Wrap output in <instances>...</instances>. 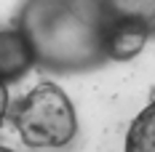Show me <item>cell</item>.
Listing matches in <instances>:
<instances>
[{
	"label": "cell",
	"instance_id": "obj_1",
	"mask_svg": "<svg viewBox=\"0 0 155 152\" xmlns=\"http://www.w3.org/2000/svg\"><path fill=\"white\" fill-rule=\"evenodd\" d=\"M110 19L96 0H27L19 30L35 64L51 72H88L107 61Z\"/></svg>",
	"mask_w": 155,
	"mask_h": 152
},
{
	"label": "cell",
	"instance_id": "obj_4",
	"mask_svg": "<svg viewBox=\"0 0 155 152\" xmlns=\"http://www.w3.org/2000/svg\"><path fill=\"white\" fill-rule=\"evenodd\" d=\"M35 64L30 40L19 30H3L0 32V83H16L27 75Z\"/></svg>",
	"mask_w": 155,
	"mask_h": 152
},
{
	"label": "cell",
	"instance_id": "obj_7",
	"mask_svg": "<svg viewBox=\"0 0 155 152\" xmlns=\"http://www.w3.org/2000/svg\"><path fill=\"white\" fill-rule=\"evenodd\" d=\"M5 109H8V91H5V83H0V123L5 118Z\"/></svg>",
	"mask_w": 155,
	"mask_h": 152
},
{
	"label": "cell",
	"instance_id": "obj_2",
	"mask_svg": "<svg viewBox=\"0 0 155 152\" xmlns=\"http://www.w3.org/2000/svg\"><path fill=\"white\" fill-rule=\"evenodd\" d=\"M16 131L27 147L51 150L70 144L78 134L75 107L54 83H40L16 102L11 112Z\"/></svg>",
	"mask_w": 155,
	"mask_h": 152
},
{
	"label": "cell",
	"instance_id": "obj_3",
	"mask_svg": "<svg viewBox=\"0 0 155 152\" xmlns=\"http://www.w3.org/2000/svg\"><path fill=\"white\" fill-rule=\"evenodd\" d=\"M153 21L139 16H112L107 24V59H134L150 37Z\"/></svg>",
	"mask_w": 155,
	"mask_h": 152
},
{
	"label": "cell",
	"instance_id": "obj_5",
	"mask_svg": "<svg viewBox=\"0 0 155 152\" xmlns=\"http://www.w3.org/2000/svg\"><path fill=\"white\" fill-rule=\"evenodd\" d=\"M126 152H155V102L134 118L126 136Z\"/></svg>",
	"mask_w": 155,
	"mask_h": 152
},
{
	"label": "cell",
	"instance_id": "obj_6",
	"mask_svg": "<svg viewBox=\"0 0 155 152\" xmlns=\"http://www.w3.org/2000/svg\"><path fill=\"white\" fill-rule=\"evenodd\" d=\"M110 16H139L155 21V0H96Z\"/></svg>",
	"mask_w": 155,
	"mask_h": 152
},
{
	"label": "cell",
	"instance_id": "obj_8",
	"mask_svg": "<svg viewBox=\"0 0 155 152\" xmlns=\"http://www.w3.org/2000/svg\"><path fill=\"white\" fill-rule=\"evenodd\" d=\"M0 152H14V150H8V147H0Z\"/></svg>",
	"mask_w": 155,
	"mask_h": 152
}]
</instances>
